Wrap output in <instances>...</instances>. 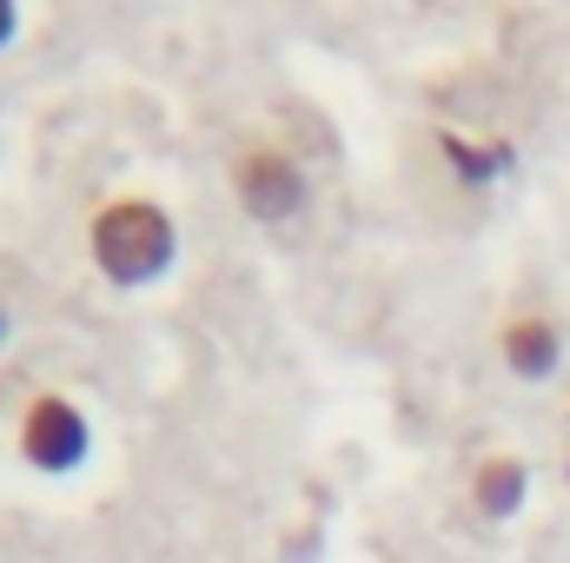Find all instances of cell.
<instances>
[{
	"mask_svg": "<svg viewBox=\"0 0 570 563\" xmlns=\"http://www.w3.org/2000/svg\"><path fill=\"white\" fill-rule=\"evenodd\" d=\"M233 199L246 206V219L285 226V219L305 213L312 186H305V172H298L292 152H279V146H246V152L233 159Z\"/></svg>",
	"mask_w": 570,
	"mask_h": 563,
	"instance_id": "cell-3",
	"label": "cell"
},
{
	"mask_svg": "<svg viewBox=\"0 0 570 563\" xmlns=\"http://www.w3.org/2000/svg\"><path fill=\"white\" fill-rule=\"evenodd\" d=\"M498 352H504V365H511L518 378H551L558 358H564V338H558L551 318H511V325L498 332Z\"/></svg>",
	"mask_w": 570,
	"mask_h": 563,
	"instance_id": "cell-4",
	"label": "cell"
},
{
	"mask_svg": "<svg viewBox=\"0 0 570 563\" xmlns=\"http://www.w3.org/2000/svg\"><path fill=\"white\" fill-rule=\"evenodd\" d=\"M444 152H451V159H458V172H464V179H491V172H498V166H491V152H471V146L458 140V134H444Z\"/></svg>",
	"mask_w": 570,
	"mask_h": 563,
	"instance_id": "cell-6",
	"label": "cell"
},
{
	"mask_svg": "<svg viewBox=\"0 0 570 563\" xmlns=\"http://www.w3.org/2000/svg\"><path fill=\"white\" fill-rule=\"evenodd\" d=\"M87 253L100 266V279L134 292L173 273L179 259V233H173V213L159 199H107L94 219H87Z\"/></svg>",
	"mask_w": 570,
	"mask_h": 563,
	"instance_id": "cell-1",
	"label": "cell"
},
{
	"mask_svg": "<svg viewBox=\"0 0 570 563\" xmlns=\"http://www.w3.org/2000/svg\"><path fill=\"white\" fill-rule=\"evenodd\" d=\"M471 497H478L484 517H511L524 504V464L518 457H484L478 477H471Z\"/></svg>",
	"mask_w": 570,
	"mask_h": 563,
	"instance_id": "cell-5",
	"label": "cell"
},
{
	"mask_svg": "<svg viewBox=\"0 0 570 563\" xmlns=\"http://www.w3.org/2000/svg\"><path fill=\"white\" fill-rule=\"evenodd\" d=\"M13 33H20V7H13V0H0V53L13 47Z\"/></svg>",
	"mask_w": 570,
	"mask_h": 563,
	"instance_id": "cell-7",
	"label": "cell"
},
{
	"mask_svg": "<svg viewBox=\"0 0 570 563\" xmlns=\"http://www.w3.org/2000/svg\"><path fill=\"white\" fill-rule=\"evenodd\" d=\"M20 457L33 471H47V477H73L94 457V424H87V412L73 398H60V392H40L27 405V418H20Z\"/></svg>",
	"mask_w": 570,
	"mask_h": 563,
	"instance_id": "cell-2",
	"label": "cell"
},
{
	"mask_svg": "<svg viewBox=\"0 0 570 563\" xmlns=\"http://www.w3.org/2000/svg\"><path fill=\"white\" fill-rule=\"evenodd\" d=\"M7 332H13V325H7V305H0V345H7Z\"/></svg>",
	"mask_w": 570,
	"mask_h": 563,
	"instance_id": "cell-8",
	"label": "cell"
}]
</instances>
